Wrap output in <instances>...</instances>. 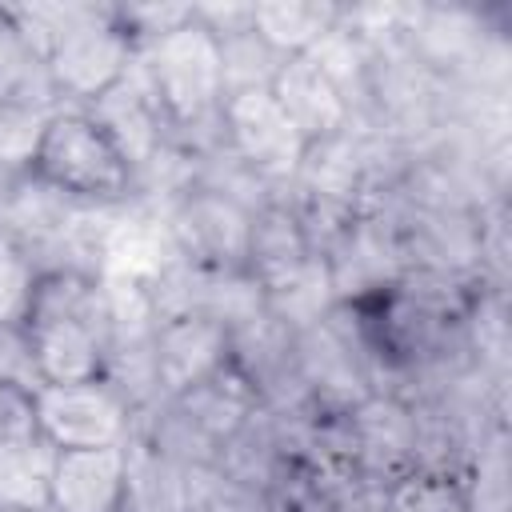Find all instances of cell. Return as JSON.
Masks as SVG:
<instances>
[{
    "label": "cell",
    "instance_id": "cell-10",
    "mask_svg": "<svg viewBox=\"0 0 512 512\" xmlns=\"http://www.w3.org/2000/svg\"><path fill=\"white\" fill-rule=\"evenodd\" d=\"M220 124H224V144L248 168H256L268 184H288L292 180L308 144L300 140V132L292 128V120L284 116V108L276 104V96L268 88L224 96Z\"/></svg>",
    "mask_w": 512,
    "mask_h": 512
},
{
    "label": "cell",
    "instance_id": "cell-38",
    "mask_svg": "<svg viewBox=\"0 0 512 512\" xmlns=\"http://www.w3.org/2000/svg\"><path fill=\"white\" fill-rule=\"evenodd\" d=\"M0 512H28V508H0ZM36 512H56V508H36Z\"/></svg>",
    "mask_w": 512,
    "mask_h": 512
},
{
    "label": "cell",
    "instance_id": "cell-12",
    "mask_svg": "<svg viewBox=\"0 0 512 512\" xmlns=\"http://www.w3.org/2000/svg\"><path fill=\"white\" fill-rule=\"evenodd\" d=\"M324 260L332 272L336 304H368L408 272L396 232L380 212H356V220Z\"/></svg>",
    "mask_w": 512,
    "mask_h": 512
},
{
    "label": "cell",
    "instance_id": "cell-16",
    "mask_svg": "<svg viewBox=\"0 0 512 512\" xmlns=\"http://www.w3.org/2000/svg\"><path fill=\"white\" fill-rule=\"evenodd\" d=\"M268 92L276 96V104L284 108V116L292 120V128L300 132L304 144L340 136L352 124L348 104L340 100V92L328 84V76L308 56H288Z\"/></svg>",
    "mask_w": 512,
    "mask_h": 512
},
{
    "label": "cell",
    "instance_id": "cell-8",
    "mask_svg": "<svg viewBox=\"0 0 512 512\" xmlns=\"http://www.w3.org/2000/svg\"><path fill=\"white\" fill-rule=\"evenodd\" d=\"M160 220H164V236L176 260L196 264V268H216V272H236L248 264L252 212L212 192L188 188L160 212Z\"/></svg>",
    "mask_w": 512,
    "mask_h": 512
},
{
    "label": "cell",
    "instance_id": "cell-2",
    "mask_svg": "<svg viewBox=\"0 0 512 512\" xmlns=\"http://www.w3.org/2000/svg\"><path fill=\"white\" fill-rule=\"evenodd\" d=\"M32 172L84 204H128L132 168L84 108H60L40 140Z\"/></svg>",
    "mask_w": 512,
    "mask_h": 512
},
{
    "label": "cell",
    "instance_id": "cell-34",
    "mask_svg": "<svg viewBox=\"0 0 512 512\" xmlns=\"http://www.w3.org/2000/svg\"><path fill=\"white\" fill-rule=\"evenodd\" d=\"M32 284H36L32 260L0 232V324H20L24 320Z\"/></svg>",
    "mask_w": 512,
    "mask_h": 512
},
{
    "label": "cell",
    "instance_id": "cell-3",
    "mask_svg": "<svg viewBox=\"0 0 512 512\" xmlns=\"http://www.w3.org/2000/svg\"><path fill=\"white\" fill-rule=\"evenodd\" d=\"M136 56L172 120V136L220 116V104H224L220 48L196 20L136 48Z\"/></svg>",
    "mask_w": 512,
    "mask_h": 512
},
{
    "label": "cell",
    "instance_id": "cell-21",
    "mask_svg": "<svg viewBox=\"0 0 512 512\" xmlns=\"http://www.w3.org/2000/svg\"><path fill=\"white\" fill-rule=\"evenodd\" d=\"M332 308H336V288L324 256H308L292 272L264 284V312L292 332H308L324 324Z\"/></svg>",
    "mask_w": 512,
    "mask_h": 512
},
{
    "label": "cell",
    "instance_id": "cell-18",
    "mask_svg": "<svg viewBox=\"0 0 512 512\" xmlns=\"http://www.w3.org/2000/svg\"><path fill=\"white\" fill-rule=\"evenodd\" d=\"M216 464H220V472H224L228 480H236L244 492H252V496L260 500V496L292 468L276 416H272L268 408H256V412L240 424V432L220 448Z\"/></svg>",
    "mask_w": 512,
    "mask_h": 512
},
{
    "label": "cell",
    "instance_id": "cell-17",
    "mask_svg": "<svg viewBox=\"0 0 512 512\" xmlns=\"http://www.w3.org/2000/svg\"><path fill=\"white\" fill-rule=\"evenodd\" d=\"M288 192L360 212V196H364V152H360V136L348 128L340 136H328V140L308 144L304 156H300V164H296V172H292V180H288Z\"/></svg>",
    "mask_w": 512,
    "mask_h": 512
},
{
    "label": "cell",
    "instance_id": "cell-15",
    "mask_svg": "<svg viewBox=\"0 0 512 512\" xmlns=\"http://www.w3.org/2000/svg\"><path fill=\"white\" fill-rule=\"evenodd\" d=\"M228 364V328L208 316H176L156 324V376L164 396H180Z\"/></svg>",
    "mask_w": 512,
    "mask_h": 512
},
{
    "label": "cell",
    "instance_id": "cell-7",
    "mask_svg": "<svg viewBox=\"0 0 512 512\" xmlns=\"http://www.w3.org/2000/svg\"><path fill=\"white\" fill-rule=\"evenodd\" d=\"M40 436L56 448H112L128 444L136 428V412L120 400V392L104 380L76 384H40L32 392Z\"/></svg>",
    "mask_w": 512,
    "mask_h": 512
},
{
    "label": "cell",
    "instance_id": "cell-9",
    "mask_svg": "<svg viewBox=\"0 0 512 512\" xmlns=\"http://www.w3.org/2000/svg\"><path fill=\"white\" fill-rule=\"evenodd\" d=\"M84 112L112 140V148L124 156V164L132 172H140L152 156H160L172 144V120L140 64V56H132L128 72L108 92H100L92 104H84Z\"/></svg>",
    "mask_w": 512,
    "mask_h": 512
},
{
    "label": "cell",
    "instance_id": "cell-39",
    "mask_svg": "<svg viewBox=\"0 0 512 512\" xmlns=\"http://www.w3.org/2000/svg\"><path fill=\"white\" fill-rule=\"evenodd\" d=\"M244 512H260V504H256V508H244Z\"/></svg>",
    "mask_w": 512,
    "mask_h": 512
},
{
    "label": "cell",
    "instance_id": "cell-36",
    "mask_svg": "<svg viewBox=\"0 0 512 512\" xmlns=\"http://www.w3.org/2000/svg\"><path fill=\"white\" fill-rule=\"evenodd\" d=\"M0 384H16L28 392L44 384L36 372V356H32V340L24 324H0Z\"/></svg>",
    "mask_w": 512,
    "mask_h": 512
},
{
    "label": "cell",
    "instance_id": "cell-30",
    "mask_svg": "<svg viewBox=\"0 0 512 512\" xmlns=\"http://www.w3.org/2000/svg\"><path fill=\"white\" fill-rule=\"evenodd\" d=\"M384 512H472L468 484L436 472H412L384 492Z\"/></svg>",
    "mask_w": 512,
    "mask_h": 512
},
{
    "label": "cell",
    "instance_id": "cell-27",
    "mask_svg": "<svg viewBox=\"0 0 512 512\" xmlns=\"http://www.w3.org/2000/svg\"><path fill=\"white\" fill-rule=\"evenodd\" d=\"M60 108L36 104V100H20V96H4L0 100V168L4 172H32V160L40 152V140L52 124Z\"/></svg>",
    "mask_w": 512,
    "mask_h": 512
},
{
    "label": "cell",
    "instance_id": "cell-35",
    "mask_svg": "<svg viewBox=\"0 0 512 512\" xmlns=\"http://www.w3.org/2000/svg\"><path fill=\"white\" fill-rule=\"evenodd\" d=\"M40 424H36V404L28 388L16 384H0V456L24 452L32 444H40Z\"/></svg>",
    "mask_w": 512,
    "mask_h": 512
},
{
    "label": "cell",
    "instance_id": "cell-37",
    "mask_svg": "<svg viewBox=\"0 0 512 512\" xmlns=\"http://www.w3.org/2000/svg\"><path fill=\"white\" fill-rule=\"evenodd\" d=\"M192 20L212 40H228L236 32H252V0H208V4H192Z\"/></svg>",
    "mask_w": 512,
    "mask_h": 512
},
{
    "label": "cell",
    "instance_id": "cell-31",
    "mask_svg": "<svg viewBox=\"0 0 512 512\" xmlns=\"http://www.w3.org/2000/svg\"><path fill=\"white\" fill-rule=\"evenodd\" d=\"M412 4H392V0H364V4H340V28L356 36L368 52L400 48L408 32Z\"/></svg>",
    "mask_w": 512,
    "mask_h": 512
},
{
    "label": "cell",
    "instance_id": "cell-32",
    "mask_svg": "<svg viewBox=\"0 0 512 512\" xmlns=\"http://www.w3.org/2000/svg\"><path fill=\"white\" fill-rule=\"evenodd\" d=\"M116 24L128 32V40L136 48L176 32L180 24L192 20V4H168V0H128V4H112Z\"/></svg>",
    "mask_w": 512,
    "mask_h": 512
},
{
    "label": "cell",
    "instance_id": "cell-4",
    "mask_svg": "<svg viewBox=\"0 0 512 512\" xmlns=\"http://www.w3.org/2000/svg\"><path fill=\"white\" fill-rule=\"evenodd\" d=\"M132 56H136V44L116 24L112 4L80 0L76 16L52 40L44 68H48V80L60 92V100L68 108H84L128 72Z\"/></svg>",
    "mask_w": 512,
    "mask_h": 512
},
{
    "label": "cell",
    "instance_id": "cell-5",
    "mask_svg": "<svg viewBox=\"0 0 512 512\" xmlns=\"http://www.w3.org/2000/svg\"><path fill=\"white\" fill-rule=\"evenodd\" d=\"M296 372L320 412H352L372 396L368 348L352 304H336L324 324L296 332Z\"/></svg>",
    "mask_w": 512,
    "mask_h": 512
},
{
    "label": "cell",
    "instance_id": "cell-26",
    "mask_svg": "<svg viewBox=\"0 0 512 512\" xmlns=\"http://www.w3.org/2000/svg\"><path fill=\"white\" fill-rule=\"evenodd\" d=\"M192 188L212 192V196H220V200H228V204H236V208H244V212H256V208L272 204L276 192H280V184H268V180H264L256 168H248L228 144L192 156Z\"/></svg>",
    "mask_w": 512,
    "mask_h": 512
},
{
    "label": "cell",
    "instance_id": "cell-11",
    "mask_svg": "<svg viewBox=\"0 0 512 512\" xmlns=\"http://www.w3.org/2000/svg\"><path fill=\"white\" fill-rule=\"evenodd\" d=\"M356 476L392 488L416 472V416L412 404L392 392H372L348 412Z\"/></svg>",
    "mask_w": 512,
    "mask_h": 512
},
{
    "label": "cell",
    "instance_id": "cell-22",
    "mask_svg": "<svg viewBox=\"0 0 512 512\" xmlns=\"http://www.w3.org/2000/svg\"><path fill=\"white\" fill-rule=\"evenodd\" d=\"M340 20V4L332 0H252V32L276 48L284 60L304 56L324 32Z\"/></svg>",
    "mask_w": 512,
    "mask_h": 512
},
{
    "label": "cell",
    "instance_id": "cell-20",
    "mask_svg": "<svg viewBox=\"0 0 512 512\" xmlns=\"http://www.w3.org/2000/svg\"><path fill=\"white\" fill-rule=\"evenodd\" d=\"M120 512H188V468L160 456L140 436H128Z\"/></svg>",
    "mask_w": 512,
    "mask_h": 512
},
{
    "label": "cell",
    "instance_id": "cell-6",
    "mask_svg": "<svg viewBox=\"0 0 512 512\" xmlns=\"http://www.w3.org/2000/svg\"><path fill=\"white\" fill-rule=\"evenodd\" d=\"M108 292V344H104V372L100 380L120 392L132 412L156 404L160 376H156V316L136 280H104Z\"/></svg>",
    "mask_w": 512,
    "mask_h": 512
},
{
    "label": "cell",
    "instance_id": "cell-33",
    "mask_svg": "<svg viewBox=\"0 0 512 512\" xmlns=\"http://www.w3.org/2000/svg\"><path fill=\"white\" fill-rule=\"evenodd\" d=\"M260 512H332V500L320 484V476L304 464H292L264 496Z\"/></svg>",
    "mask_w": 512,
    "mask_h": 512
},
{
    "label": "cell",
    "instance_id": "cell-25",
    "mask_svg": "<svg viewBox=\"0 0 512 512\" xmlns=\"http://www.w3.org/2000/svg\"><path fill=\"white\" fill-rule=\"evenodd\" d=\"M132 436H140L144 444H152L160 456L176 460L180 468L216 464V456H220V448L180 412V404L172 396H160L156 404H148L144 412H136Z\"/></svg>",
    "mask_w": 512,
    "mask_h": 512
},
{
    "label": "cell",
    "instance_id": "cell-28",
    "mask_svg": "<svg viewBox=\"0 0 512 512\" xmlns=\"http://www.w3.org/2000/svg\"><path fill=\"white\" fill-rule=\"evenodd\" d=\"M220 48V80H224V96L236 92H260L272 88L284 56L276 48H268L256 32H236L228 40H216Z\"/></svg>",
    "mask_w": 512,
    "mask_h": 512
},
{
    "label": "cell",
    "instance_id": "cell-23",
    "mask_svg": "<svg viewBox=\"0 0 512 512\" xmlns=\"http://www.w3.org/2000/svg\"><path fill=\"white\" fill-rule=\"evenodd\" d=\"M312 252H308V240L292 216V208L284 200H272L264 208L252 212V224H248V272L268 284L284 272H292L296 264H304Z\"/></svg>",
    "mask_w": 512,
    "mask_h": 512
},
{
    "label": "cell",
    "instance_id": "cell-24",
    "mask_svg": "<svg viewBox=\"0 0 512 512\" xmlns=\"http://www.w3.org/2000/svg\"><path fill=\"white\" fill-rule=\"evenodd\" d=\"M324 76L328 84L340 92V100L348 104L352 112V124H364L368 120V84H372V52L348 36L340 24L332 32H324L308 52H304ZM348 124V128H352Z\"/></svg>",
    "mask_w": 512,
    "mask_h": 512
},
{
    "label": "cell",
    "instance_id": "cell-13",
    "mask_svg": "<svg viewBox=\"0 0 512 512\" xmlns=\"http://www.w3.org/2000/svg\"><path fill=\"white\" fill-rule=\"evenodd\" d=\"M228 364L252 384L260 404L272 412L312 404L296 372V332L272 320L268 312L228 332Z\"/></svg>",
    "mask_w": 512,
    "mask_h": 512
},
{
    "label": "cell",
    "instance_id": "cell-1",
    "mask_svg": "<svg viewBox=\"0 0 512 512\" xmlns=\"http://www.w3.org/2000/svg\"><path fill=\"white\" fill-rule=\"evenodd\" d=\"M20 324L44 384L100 380L108 344V292L100 276L40 272Z\"/></svg>",
    "mask_w": 512,
    "mask_h": 512
},
{
    "label": "cell",
    "instance_id": "cell-29",
    "mask_svg": "<svg viewBox=\"0 0 512 512\" xmlns=\"http://www.w3.org/2000/svg\"><path fill=\"white\" fill-rule=\"evenodd\" d=\"M56 448L48 440L0 456V508H48V476H52Z\"/></svg>",
    "mask_w": 512,
    "mask_h": 512
},
{
    "label": "cell",
    "instance_id": "cell-19",
    "mask_svg": "<svg viewBox=\"0 0 512 512\" xmlns=\"http://www.w3.org/2000/svg\"><path fill=\"white\" fill-rule=\"evenodd\" d=\"M172 400L180 404V412H184L216 448H224V444L240 432V424L260 408V396L252 392V384H248L232 364H224L220 372L204 376L200 384L184 388V392L172 396Z\"/></svg>",
    "mask_w": 512,
    "mask_h": 512
},
{
    "label": "cell",
    "instance_id": "cell-14",
    "mask_svg": "<svg viewBox=\"0 0 512 512\" xmlns=\"http://www.w3.org/2000/svg\"><path fill=\"white\" fill-rule=\"evenodd\" d=\"M124 444L56 452L48 476V508L56 512H120Z\"/></svg>",
    "mask_w": 512,
    "mask_h": 512
}]
</instances>
